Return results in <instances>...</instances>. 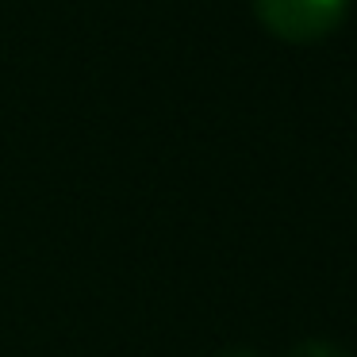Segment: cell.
<instances>
[{
    "label": "cell",
    "instance_id": "obj_1",
    "mask_svg": "<svg viewBox=\"0 0 357 357\" xmlns=\"http://www.w3.org/2000/svg\"><path fill=\"white\" fill-rule=\"evenodd\" d=\"M261 24L288 43L323 39L346 16L349 0H254Z\"/></svg>",
    "mask_w": 357,
    "mask_h": 357
},
{
    "label": "cell",
    "instance_id": "obj_3",
    "mask_svg": "<svg viewBox=\"0 0 357 357\" xmlns=\"http://www.w3.org/2000/svg\"><path fill=\"white\" fill-rule=\"evenodd\" d=\"M219 357H250V354H219Z\"/></svg>",
    "mask_w": 357,
    "mask_h": 357
},
{
    "label": "cell",
    "instance_id": "obj_2",
    "mask_svg": "<svg viewBox=\"0 0 357 357\" xmlns=\"http://www.w3.org/2000/svg\"><path fill=\"white\" fill-rule=\"evenodd\" d=\"M288 357H349V354L338 346H331V342H303V346H296Z\"/></svg>",
    "mask_w": 357,
    "mask_h": 357
}]
</instances>
